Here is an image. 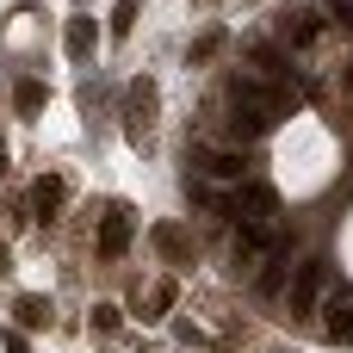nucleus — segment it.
<instances>
[{"label":"nucleus","instance_id":"nucleus-1","mask_svg":"<svg viewBox=\"0 0 353 353\" xmlns=\"http://www.w3.org/2000/svg\"><path fill=\"white\" fill-rule=\"evenodd\" d=\"M323 285H329V261H323V254H310V261L292 273V310H298V316H310V310L323 304Z\"/></svg>","mask_w":353,"mask_h":353},{"label":"nucleus","instance_id":"nucleus-2","mask_svg":"<svg viewBox=\"0 0 353 353\" xmlns=\"http://www.w3.org/2000/svg\"><path fill=\"white\" fill-rule=\"evenodd\" d=\"M242 211L267 223V217L279 211V192H273V186H261V180H242V192H236V217H242Z\"/></svg>","mask_w":353,"mask_h":353},{"label":"nucleus","instance_id":"nucleus-3","mask_svg":"<svg viewBox=\"0 0 353 353\" xmlns=\"http://www.w3.org/2000/svg\"><path fill=\"white\" fill-rule=\"evenodd\" d=\"M124 248H130V211H118V205H112V211H105V223H99V254H105V261H118Z\"/></svg>","mask_w":353,"mask_h":353},{"label":"nucleus","instance_id":"nucleus-4","mask_svg":"<svg viewBox=\"0 0 353 353\" xmlns=\"http://www.w3.org/2000/svg\"><path fill=\"white\" fill-rule=\"evenodd\" d=\"M323 316H329V335L335 341H353V292H329L323 298Z\"/></svg>","mask_w":353,"mask_h":353},{"label":"nucleus","instance_id":"nucleus-5","mask_svg":"<svg viewBox=\"0 0 353 353\" xmlns=\"http://www.w3.org/2000/svg\"><path fill=\"white\" fill-rule=\"evenodd\" d=\"M62 43H68V56H74V62H87V56H93V43H99V25H93V19L81 12V19H68Z\"/></svg>","mask_w":353,"mask_h":353},{"label":"nucleus","instance_id":"nucleus-6","mask_svg":"<svg viewBox=\"0 0 353 353\" xmlns=\"http://www.w3.org/2000/svg\"><path fill=\"white\" fill-rule=\"evenodd\" d=\"M285 279H292V242H285L279 254H267V273H261L254 285H261V292L273 298V292H285Z\"/></svg>","mask_w":353,"mask_h":353},{"label":"nucleus","instance_id":"nucleus-7","mask_svg":"<svg viewBox=\"0 0 353 353\" xmlns=\"http://www.w3.org/2000/svg\"><path fill=\"white\" fill-rule=\"evenodd\" d=\"M205 174H217V180H236V186H242V180H248V161H242V155H230V149H211V155H205Z\"/></svg>","mask_w":353,"mask_h":353},{"label":"nucleus","instance_id":"nucleus-8","mask_svg":"<svg viewBox=\"0 0 353 353\" xmlns=\"http://www.w3.org/2000/svg\"><path fill=\"white\" fill-rule=\"evenodd\" d=\"M62 199H68V186H62L56 174H43V180L31 186V205H37L43 217H56V211H62Z\"/></svg>","mask_w":353,"mask_h":353},{"label":"nucleus","instance_id":"nucleus-9","mask_svg":"<svg viewBox=\"0 0 353 353\" xmlns=\"http://www.w3.org/2000/svg\"><path fill=\"white\" fill-rule=\"evenodd\" d=\"M43 99H50V87H43V81H19V87H12V105H19L25 118H31V112H43Z\"/></svg>","mask_w":353,"mask_h":353},{"label":"nucleus","instance_id":"nucleus-10","mask_svg":"<svg viewBox=\"0 0 353 353\" xmlns=\"http://www.w3.org/2000/svg\"><path fill=\"white\" fill-rule=\"evenodd\" d=\"M12 316H19L25 329H43V323H50V298H19V304H12Z\"/></svg>","mask_w":353,"mask_h":353},{"label":"nucleus","instance_id":"nucleus-11","mask_svg":"<svg viewBox=\"0 0 353 353\" xmlns=\"http://www.w3.org/2000/svg\"><path fill=\"white\" fill-rule=\"evenodd\" d=\"M155 248H161L168 261H186V236H180L174 223H155Z\"/></svg>","mask_w":353,"mask_h":353},{"label":"nucleus","instance_id":"nucleus-12","mask_svg":"<svg viewBox=\"0 0 353 353\" xmlns=\"http://www.w3.org/2000/svg\"><path fill=\"white\" fill-rule=\"evenodd\" d=\"M130 112H137V118L155 112V81H130Z\"/></svg>","mask_w":353,"mask_h":353},{"label":"nucleus","instance_id":"nucleus-13","mask_svg":"<svg viewBox=\"0 0 353 353\" xmlns=\"http://www.w3.org/2000/svg\"><path fill=\"white\" fill-rule=\"evenodd\" d=\"M118 323H124V310H118V304H93V329H99V335H112Z\"/></svg>","mask_w":353,"mask_h":353},{"label":"nucleus","instance_id":"nucleus-14","mask_svg":"<svg viewBox=\"0 0 353 353\" xmlns=\"http://www.w3.org/2000/svg\"><path fill=\"white\" fill-rule=\"evenodd\" d=\"M130 25H137V0H118V12H112V31H118V37H130Z\"/></svg>","mask_w":353,"mask_h":353},{"label":"nucleus","instance_id":"nucleus-15","mask_svg":"<svg viewBox=\"0 0 353 353\" xmlns=\"http://www.w3.org/2000/svg\"><path fill=\"white\" fill-rule=\"evenodd\" d=\"M316 31H323V19H316V12H298V31H292V43H316Z\"/></svg>","mask_w":353,"mask_h":353},{"label":"nucleus","instance_id":"nucleus-16","mask_svg":"<svg viewBox=\"0 0 353 353\" xmlns=\"http://www.w3.org/2000/svg\"><path fill=\"white\" fill-rule=\"evenodd\" d=\"M217 50H223V31H205V37L192 43V62H205V56H217Z\"/></svg>","mask_w":353,"mask_h":353},{"label":"nucleus","instance_id":"nucleus-17","mask_svg":"<svg viewBox=\"0 0 353 353\" xmlns=\"http://www.w3.org/2000/svg\"><path fill=\"white\" fill-rule=\"evenodd\" d=\"M168 310H174V285H155L149 292V316H168Z\"/></svg>","mask_w":353,"mask_h":353},{"label":"nucleus","instance_id":"nucleus-18","mask_svg":"<svg viewBox=\"0 0 353 353\" xmlns=\"http://www.w3.org/2000/svg\"><path fill=\"white\" fill-rule=\"evenodd\" d=\"M0 347H6V353H31V347H25V335H19V329H0Z\"/></svg>","mask_w":353,"mask_h":353},{"label":"nucleus","instance_id":"nucleus-19","mask_svg":"<svg viewBox=\"0 0 353 353\" xmlns=\"http://www.w3.org/2000/svg\"><path fill=\"white\" fill-rule=\"evenodd\" d=\"M329 12H335L341 25H353V0H329Z\"/></svg>","mask_w":353,"mask_h":353},{"label":"nucleus","instance_id":"nucleus-20","mask_svg":"<svg viewBox=\"0 0 353 353\" xmlns=\"http://www.w3.org/2000/svg\"><path fill=\"white\" fill-rule=\"evenodd\" d=\"M6 267H12V254H6V242H0V273H6Z\"/></svg>","mask_w":353,"mask_h":353},{"label":"nucleus","instance_id":"nucleus-21","mask_svg":"<svg viewBox=\"0 0 353 353\" xmlns=\"http://www.w3.org/2000/svg\"><path fill=\"white\" fill-rule=\"evenodd\" d=\"M0 180H6V155H0Z\"/></svg>","mask_w":353,"mask_h":353}]
</instances>
